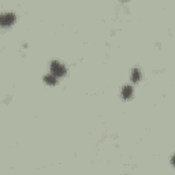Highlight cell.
Returning a JSON list of instances; mask_svg holds the SVG:
<instances>
[{"label":"cell","mask_w":175,"mask_h":175,"mask_svg":"<svg viewBox=\"0 0 175 175\" xmlns=\"http://www.w3.org/2000/svg\"><path fill=\"white\" fill-rule=\"evenodd\" d=\"M51 74H53L55 77H63L66 74V67L63 64H60L59 62H52L51 63Z\"/></svg>","instance_id":"obj_1"},{"label":"cell","mask_w":175,"mask_h":175,"mask_svg":"<svg viewBox=\"0 0 175 175\" xmlns=\"http://www.w3.org/2000/svg\"><path fill=\"white\" fill-rule=\"evenodd\" d=\"M14 22H15V15L12 12H5L0 15V26H11Z\"/></svg>","instance_id":"obj_2"},{"label":"cell","mask_w":175,"mask_h":175,"mask_svg":"<svg viewBox=\"0 0 175 175\" xmlns=\"http://www.w3.org/2000/svg\"><path fill=\"white\" fill-rule=\"evenodd\" d=\"M131 94H133V88L131 86H125L122 89V96L125 100H129L131 97Z\"/></svg>","instance_id":"obj_3"},{"label":"cell","mask_w":175,"mask_h":175,"mask_svg":"<svg viewBox=\"0 0 175 175\" xmlns=\"http://www.w3.org/2000/svg\"><path fill=\"white\" fill-rule=\"evenodd\" d=\"M44 81H45L48 85H56L57 78L53 75V74H48V75H45V77H44Z\"/></svg>","instance_id":"obj_4"},{"label":"cell","mask_w":175,"mask_h":175,"mask_svg":"<svg viewBox=\"0 0 175 175\" xmlns=\"http://www.w3.org/2000/svg\"><path fill=\"white\" fill-rule=\"evenodd\" d=\"M139 78H141V73H139V70H138V68H134L133 73H131V81L138 82Z\"/></svg>","instance_id":"obj_5"}]
</instances>
